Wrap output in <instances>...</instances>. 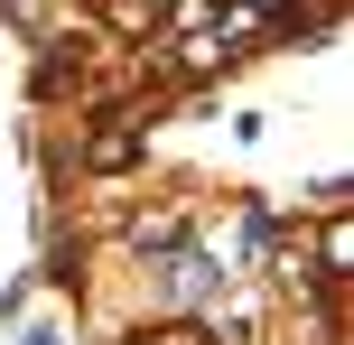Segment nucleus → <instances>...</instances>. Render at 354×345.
I'll use <instances>...</instances> for the list:
<instances>
[{"label":"nucleus","instance_id":"nucleus-1","mask_svg":"<svg viewBox=\"0 0 354 345\" xmlns=\"http://www.w3.org/2000/svg\"><path fill=\"white\" fill-rule=\"evenodd\" d=\"M131 149H140V140H131V131H103V140H93V168H122Z\"/></svg>","mask_w":354,"mask_h":345}]
</instances>
